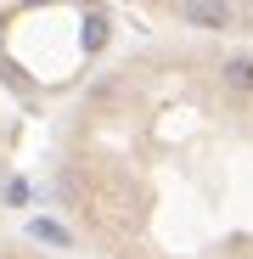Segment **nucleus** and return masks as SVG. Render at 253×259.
Here are the masks:
<instances>
[{
    "instance_id": "f257e3e1",
    "label": "nucleus",
    "mask_w": 253,
    "mask_h": 259,
    "mask_svg": "<svg viewBox=\"0 0 253 259\" xmlns=\"http://www.w3.org/2000/svg\"><path fill=\"white\" fill-rule=\"evenodd\" d=\"M175 12L191 28H231V6L225 0H175Z\"/></svg>"
}]
</instances>
